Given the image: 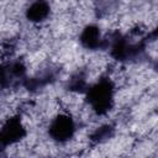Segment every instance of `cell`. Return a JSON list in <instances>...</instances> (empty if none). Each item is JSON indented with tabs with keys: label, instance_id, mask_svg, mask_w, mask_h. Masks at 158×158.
Wrapping results in <instances>:
<instances>
[{
	"label": "cell",
	"instance_id": "obj_1",
	"mask_svg": "<svg viewBox=\"0 0 158 158\" xmlns=\"http://www.w3.org/2000/svg\"><path fill=\"white\" fill-rule=\"evenodd\" d=\"M73 132V122L67 116H59L52 123L51 133L56 139H67Z\"/></svg>",
	"mask_w": 158,
	"mask_h": 158
},
{
	"label": "cell",
	"instance_id": "obj_2",
	"mask_svg": "<svg viewBox=\"0 0 158 158\" xmlns=\"http://www.w3.org/2000/svg\"><path fill=\"white\" fill-rule=\"evenodd\" d=\"M109 99H110V90L109 86L105 84H100L91 91V101L98 110L105 109V106L109 105Z\"/></svg>",
	"mask_w": 158,
	"mask_h": 158
},
{
	"label": "cell",
	"instance_id": "obj_3",
	"mask_svg": "<svg viewBox=\"0 0 158 158\" xmlns=\"http://www.w3.org/2000/svg\"><path fill=\"white\" fill-rule=\"evenodd\" d=\"M48 6L46 2L43 1H37L35 2L30 9H28V12H27V16L28 19H31L32 21H41L42 19H44L47 15H48Z\"/></svg>",
	"mask_w": 158,
	"mask_h": 158
},
{
	"label": "cell",
	"instance_id": "obj_4",
	"mask_svg": "<svg viewBox=\"0 0 158 158\" xmlns=\"http://www.w3.org/2000/svg\"><path fill=\"white\" fill-rule=\"evenodd\" d=\"M100 33L96 27H88L81 35V42L86 47H95L99 44Z\"/></svg>",
	"mask_w": 158,
	"mask_h": 158
}]
</instances>
